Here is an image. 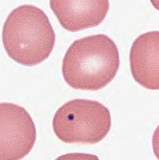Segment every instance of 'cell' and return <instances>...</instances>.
I'll return each mask as SVG.
<instances>
[{
    "mask_svg": "<svg viewBox=\"0 0 159 160\" xmlns=\"http://www.w3.org/2000/svg\"><path fill=\"white\" fill-rule=\"evenodd\" d=\"M37 132L24 108L0 102V160H21L34 149Z\"/></svg>",
    "mask_w": 159,
    "mask_h": 160,
    "instance_id": "obj_4",
    "label": "cell"
},
{
    "mask_svg": "<svg viewBox=\"0 0 159 160\" xmlns=\"http://www.w3.org/2000/svg\"><path fill=\"white\" fill-rule=\"evenodd\" d=\"M119 63L118 48L109 36H87L76 40L66 51L62 74L74 89L97 91L112 82Z\"/></svg>",
    "mask_w": 159,
    "mask_h": 160,
    "instance_id": "obj_1",
    "label": "cell"
},
{
    "mask_svg": "<svg viewBox=\"0 0 159 160\" xmlns=\"http://www.w3.org/2000/svg\"><path fill=\"white\" fill-rule=\"evenodd\" d=\"M2 43L12 60L24 66H35L50 56L56 34L44 11L24 4L7 16L2 28Z\"/></svg>",
    "mask_w": 159,
    "mask_h": 160,
    "instance_id": "obj_2",
    "label": "cell"
},
{
    "mask_svg": "<svg viewBox=\"0 0 159 160\" xmlns=\"http://www.w3.org/2000/svg\"><path fill=\"white\" fill-rule=\"evenodd\" d=\"M152 148H153V152H154V155L156 156V158L159 160V126L157 127V128H156L154 133H153Z\"/></svg>",
    "mask_w": 159,
    "mask_h": 160,
    "instance_id": "obj_8",
    "label": "cell"
},
{
    "mask_svg": "<svg viewBox=\"0 0 159 160\" xmlns=\"http://www.w3.org/2000/svg\"><path fill=\"white\" fill-rule=\"evenodd\" d=\"M50 8L64 29L80 32L100 25L109 12V0H49Z\"/></svg>",
    "mask_w": 159,
    "mask_h": 160,
    "instance_id": "obj_5",
    "label": "cell"
},
{
    "mask_svg": "<svg viewBox=\"0 0 159 160\" xmlns=\"http://www.w3.org/2000/svg\"><path fill=\"white\" fill-rule=\"evenodd\" d=\"M130 68L135 82L149 90H159V32H149L134 40Z\"/></svg>",
    "mask_w": 159,
    "mask_h": 160,
    "instance_id": "obj_6",
    "label": "cell"
},
{
    "mask_svg": "<svg viewBox=\"0 0 159 160\" xmlns=\"http://www.w3.org/2000/svg\"><path fill=\"white\" fill-rule=\"evenodd\" d=\"M56 160H100L97 155L87 153H68L58 157Z\"/></svg>",
    "mask_w": 159,
    "mask_h": 160,
    "instance_id": "obj_7",
    "label": "cell"
},
{
    "mask_svg": "<svg viewBox=\"0 0 159 160\" xmlns=\"http://www.w3.org/2000/svg\"><path fill=\"white\" fill-rule=\"evenodd\" d=\"M151 1V3L153 4V7H154L156 10L159 11V0H150Z\"/></svg>",
    "mask_w": 159,
    "mask_h": 160,
    "instance_id": "obj_9",
    "label": "cell"
},
{
    "mask_svg": "<svg viewBox=\"0 0 159 160\" xmlns=\"http://www.w3.org/2000/svg\"><path fill=\"white\" fill-rule=\"evenodd\" d=\"M52 129L63 142L95 144L109 133L111 114L106 106L97 101L72 99L56 112Z\"/></svg>",
    "mask_w": 159,
    "mask_h": 160,
    "instance_id": "obj_3",
    "label": "cell"
}]
</instances>
